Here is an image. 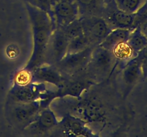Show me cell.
<instances>
[{
	"label": "cell",
	"mask_w": 147,
	"mask_h": 137,
	"mask_svg": "<svg viewBox=\"0 0 147 137\" xmlns=\"http://www.w3.org/2000/svg\"><path fill=\"white\" fill-rule=\"evenodd\" d=\"M61 29L65 34L69 40L83 34V27H82L81 21H80V18L76 19L73 22L69 24L68 25L62 28Z\"/></svg>",
	"instance_id": "cell-22"
},
{
	"label": "cell",
	"mask_w": 147,
	"mask_h": 137,
	"mask_svg": "<svg viewBox=\"0 0 147 137\" xmlns=\"http://www.w3.org/2000/svg\"><path fill=\"white\" fill-rule=\"evenodd\" d=\"M111 51L116 60H119L123 63L125 62L126 64L131 59L136 57V54L128 44L127 41L120 43L115 46L111 49Z\"/></svg>",
	"instance_id": "cell-18"
},
{
	"label": "cell",
	"mask_w": 147,
	"mask_h": 137,
	"mask_svg": "<svg viewBox=\"0 0 147 137\" xmlns=\"http://www.w3.org/2000/svg\"><path fill=\"white\" fill-rule=\"evenodd\" d=\"M147 20V1L143 7L136 13V19H135L134 27H138L141 23Z\"/></svg>",
	"instance_id": "cell-25"
},
{
	"label": "cell",
	"mask_w": 147,
	"mask_h": 137,
	"mask_svg": "<svg viewBox=\"0 0 147 137\" xmlns=\"http://www.w3.org/2000/svg\"><path fill=\"white\" fill-rule=\"evenodd\" d=\"M89 47H93V46H92L91 42L87 36L83 33L69 40L67 54L81 51Z\"/></svg>",
	"instance_id": "cell-20"
},
{
	"label": "cell",
	"mask_w": 147,
	"mask_h": 137,
	"mask_svg": "<svg viewBox=\"0 0 147 137\" xmlns=\"http://www.w3.org/2000/svg\"><path fill=\"white\" fill-rule=\"evenodd\" d=\"M92 85V82L89 80H75V81H66L65 83L57 91H53L52 93L53 99L59 97L71 96L81 98L83 93Z\"/></svg>",
	"instance_id": "cell-14"
},
{
	"label": "cell",
	"mask_w": 147,
	"mask_h": 137,
	"mask_svg": "<svg viewBox=\"0 0 147 137\" xmlns=\"http://www.w3.org/2000/svg\"><path fill=\"white\" fill-rule=\"evenodd\" d=\"M59 122L55 113L48 106L42 108L35 119L24 129L33 134H42L58 125Z\"/></svg>",
	"instance_id": "cell-12"
},
{
	"label": "cell",
	"mask_w": 147,
	"mask_h": 137,
	"mask_svg": "<svg viewBox=\"0 0 147 137\" xmlns=\"http://www.w3.org/2000/svg\"><path fill=\"white\" fill-rule=\"evenodd\" d=\"M55 29H62L78 19L79 9L75 0H56L50 14Z\"/></svg>",
	"instance_id": "cell-2"
},
{
	"label": "cell",
	"mask_w": 147,
	"mask_h": 137,
	"mask_svg": "<svg viewBox=\"0 0 147 137\" xmlns=\"http://www.w3.org/2000/svg\"><path fill=\"white\" fill-rule=\"evenodd\" d=\"M115 61L116 59L111 51L100 45H97L93 47L88 66L92 68L95 75L98 74L102 76L109 74Z\"/></svg>",
	"instance_id": "cell-5"
},
{
	"label": "cell",
	"mask_w": 147,
	"mask_h": 137,
	"mask_svg": "<svg viewBox=\"0 0 147 137\" xmlns=\"http://www.w3.org/2000/svg\"><path fill=\"white\" fill-rule=\"evenodd\" d=\"M131 29H113L99 45L111 51L117 44L128 41Z\"/></svg>",
	"instance_id": "cell-17"
},
{
	"label": "cell",
	"mask_w": 147,
	"mask_h": 137,
	"mask_svg": "<svg viewBox=\"0 0 147 137\" xmlns=\"http://www.w3.org/2000/svg\"><path fill=\"white\" fill-rule=\"evenodd\" d=\"M136 57H137L140 60L147 59V46L136 55Z\"/></svg>",
	"instance_id": "cell-28"
},
{
	"label": "cell",
	"mask_w": 147,
	"mask_h": 137,
	"mask_svg": "<svg viewBox=\"0 0 147 137\" xmlns=\"http://www.w3.org/2000/svg\"><path fill=\"white\" fill-rule=\"evenodd\" d=\"M102 17L113 29H128L134 27L136 14H130L119 9L114 2L111 1L106 5Z\"/></svg>",
	"instance_id": "cell-6"
},
{
	"label": "cell",
	"mask_w": 147,
	"mask_h": 137,
	"mask_svg": "<svg viewBox=\"0 0 147 137\" xmlns=\"http://www.w3.org/2000/svg\"><path fill=\"white\" fill-rule=\"evenodd\" d=\"M25 7L32 29L34 44L31 57L24 68L32 71L44 63L47 45L55 28L48 13L27 1Z\"/></svg>",
	"instance_id": "cell-1"
},
{
	"label": "cell",
	"mask_w": 147,
	"mask_h": 137,
	"mask_svg": "<svg viewBox=\"0 0 147 137\" xmlns=\"http://www.w3.org/2000/svg\"><path fill=\"white\" fill-rule=\"evenodd\" d=\"M93 47H89L81 51L67 54L57 63V68L66 73H75L86 68L90 61Z\"/></svg>",
	"instance_id": "cell-7"
},
{
	"label": "cell",
	"mask_w": 147,
	"mask_h": 137,
	"mask_svg": "<svg viewBox=\"0 0 147 137\" xmlns=\"http://www.w3.org/2000/svg\"><path fill=\"white\" fill-rule=\"evenodd\" d=\"M76 109L78 116H80L79 118L87 124L102 122L105 120V114L102 106L100 103L94 100H84L76 106Z\"/></svg>",
	"instance_id": "cell-13"
},
{
	"label": "cell",
	"mask_w": 147,
	"mask_h": 137,
	"mask_svg": "<svg viewBox=\"0 0 147 137\" xmlns=\"http://www.w3.org/2000/svg\"><path fill=\"white\" fill-rule=\"evenodd\" d=\"M104 1H105V2L106 3V4H109V3L111 2V1H113V0H104Z\"/></svg>",
	"instance_id": "cell-29"
},
{
	"label": "cell",
	"mask_w": 147,
	"mask_h": 137,
	"mask_svg": "<svg viewBox=\"0 0 147 137\" xmlns=\"http://www.w3.org/2000/svg\"><path fill=\"white\" fill-rule=\"evenodd\" d=\"M147 0H113L116 7L130 14H136Z\"/></svg>",
	"instance_id": "cell-21"
},
{
	"label": "cell",
	"mask_w": 147,
	"mask_h": 137,
	"mask_svg": "<svg viewBox=\"0 0 147 137\" xmlns=\"http://www.w3.org/2000/svg\"><path fill=\"white\" fill-rule=\"evenodd\" d=\"M78 7L79 14L84 16H103L106 7L104 0H75Z\"/></svg>",
	"instance_id": "cell-15"
},
{
	"label": "cell",
	"mask_w": 147,
	"mask_h": 137,
	"mask_svg": "<svg viewBox=\"0 0 147 137\" xmlns=\"http://www.w3.org/2000/svg\"><path fill=\"white\" fill-rule=\"evenodd\" d=\"M69 39L61 29H55L50 37L45 57L50 55L49 58L53 63L57 64L67 54Z\"/></svg>",
	"instance_id": "cell-10"
},
{
	"label": "cell",
	"mask_w": 147,
	"mask_h": 137,
	"mask_svg": "<svg viewBox=\"0 0 147 137\" xmlns=\"http://www.w3.org/2000/svg\"><path fill=\"white\" fill-rule=\"evenodd\" d=\"M47 90L45 83L30 82L22 86L14 84L9 95L14 104L29 103L40 100Z\"/></svg>",
	"instance_id": "cell-4"
},
{
	"label": "cell",
	"mask_w": 147,
	"mask_h": 137,
	"mask_svg": "<svg viewBox=\"0 0 147 137\" xmlns=\"http://www.w3.org/2000/svg\"><path fill=\"white\" fill-rule=\"evenodd\" d=\"M42 109L40 100L29 103L14 104L11 110L13 119L24 128L30 125Z\"/></svg>",
	"instance_id": "cell-8"
},
{
	"label": "cell",
	"mask_w": 147,
	"mask_h": 137,
	"mask_svg": "<svg viewBox=\"0 0 147 137\" xmlns=\"http://www.w3.org/2000/svg\"><path fill=\"white\" fill-rule=\"evenodd\" d=\"M142 76L141 61L137 57H135L124 64L122 78L126 86H132Z\"/></svg>",
	"instance_id": "cell-16"
},
{
	"label": "cell",
	"mask_w": 147,
	"mask_h": 137,
	"mask_svg": "<svg viewBox=\"0 0 147 137\" xmlns=\"http://www.w3.org/2000/svg\"><path fill=\"white\" fill-rule=\"evenodd\" d=\"M53 1L54 0H26L27 2L32 4L33 6L43 10V11H46L49 14H50V11H51Z\"/></svg>",
	"instance_id": "cell-24"
},
{
	"label": "cell",
	"mask_w": 147,
	"mask_h": 137,
	"mask_svg": "<svg viewBox=\"0 0 147 137\" xmlns=\"http://www.w3.org/2000/svg\"><path fill=\"white\" fill-rule=\"evenodd\" d=\"M138 27H139V28L140 29L141 31L144 34L145 37L147 38V20L143 21L142 23H141Z\"/></svg>",
	"instance_id": "cell-27"
},
{
	"label": "cell",
	"mask_w": 147,
	"mask_h": 137,
	"mask_svg": "<svg viewBox=\"0 0 147 137\" xmlns=\"http://www.w3.org/2000/svg\"><path fill=\"white\" fill-rule=\"evenodd\" d=\"M141 61V68H142V76L143 78L147 77V59L140 60Z\"/></svg>",
	"instance_id": "cell-26"
},
{
	"label": "cell",
	"mask_w": 147,
	"mask_h": 137,
	"mask_svg": "<svg viewBox=\"0 0 147 137\" xmlns=\"http://www.w3.org/2000/svg\"><path fill=\"white\" fill-rule=\"evenodd\" d=\"M31 72L32 82L48 83L60 88L67 81L57 67L49 64L43 63Z\"/></svg>",
	"instance_id": "cell-9"
},
{
	"label": "cell",
	"mask_w": 147,
	"mask_h": 137,
	"mask_svg": "<svg viewBox=\"0 0 147 137\" xmlns=\"http://www.w3.org/2000/svg\"><path fill=\"white\" fill-rule=\"evenodd\" d=\"M30 82H32V72L28 70L24 69V68L20 70L14 76V84H17V85H26Z\"/></svg>",
	"instance_id": "cell-23"
},
{
	"label": "cell",
	"mask_w": 147,
	"mask_h": 137,
	"mask_svg": "<svg viewBox=\"0 0 147 137\" xmlns=\"http://www.w3.org/2000/svg\"><path fill=\"white\" fill-rule=\"evenodd\" d=\"M80 19L83 33L90 39L93 47L99 45L113 29L101 16H84Z\"/></svg>",
	"instance_id": "cell-3"
},
{
	"label": "cell",
	"mask_w": 147,
	"mask_h": 137,
	"mask_svg": "<svg viewBox=\"0 0 147 137\" xmlns=\"http://www.w3.org/2000/svg\"><path fill=\"white\" fill-rule=\"evenodd\" d=\"M61 130L66 136H94L91 129L88 127L87 123L79 117L67 114L59 122Z\"/></svg>",
	"instance_id": "cell-11"
},
{
	"label": "cell",
	"mask_w": 147,
	"mask_h": 137,
	"mask_svg": "<svg viewBox=\"0 0 147 137\" xmlns=\"http://www.w3.org/2000/svg\"><path fill=\"white\" fill-rule=\"evenodd\" d=\"M127 42L131 47L135 54L137 55L147 46V38L141 31L139 27H136L134 30L133 31L131 30Z\"/></svg>",
	"instance_id": "cell-19"
}]
</instances>
